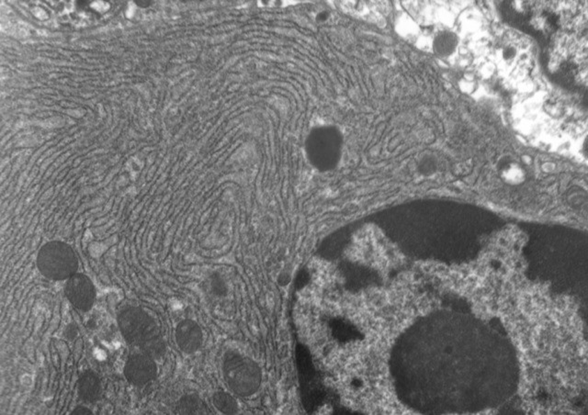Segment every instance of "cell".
<instances>
[{
    "instance_id": "cell-1",
    "label": "cell",
    "mask_w": 588,
    "mask_h": 415,
    "mask_svg": "<svg viewBox=\"0 0 588 415\" xmlns=\"http://www.w3.org/2000/svg\"><path fill=\"white\" fill-rule=\"evenodd\" d=\"M119 324L127 342L139 347L144 353L152 357H160L165 354V344L157 324L139 308H129L119 317Z\"/></svg>"
},
{
    "instance_id": "cell-2",
    "label": "cell",
    "mask_w": 588,
    "mask_h": 415,
    "mask_svg": "<svg viewBox=\"0 0 588 415\" xmlns=\"http://www.w3.org/2000/svg\"><path fill=\"white\" fill-rule=\"evenodd\" d=\"M224 379L235 394L242 397L256 393L261 383L258 366L243 354L229 352L224 357Z\"/></svg>"
},
{
    "instance_id": "cell-3",
    "label": "cell",
    "mask_w": 588,
    "mask_h": 415,
    "mask_svg": "<svg viewBox=\"0 0 588 415\" xmlns=\"http://www.w3.org/2000/svg\"><path fill=\"white\" fill-rule=\"evenodd\" d=\"M37 266L46 278L65 281L77 273L79 261L71 246L62 242L54 241L40 250Z\"/></svg>"
},
{
    "instance_id": "cell-4",
    "label": "cell",
    "mask_w": 588,
    "mask_h": 415,
    "mask_svg": "<svg viewBox=\"0 0 588 415\" xmlns=\"http://www.w3.org/2000/svg\"><path fill=\"white\" fill-rule=\"evenodd\" d=\"M65 295L77 309L88 311L93 306L96 290L88 276L76 273L66 282Z\"/></svg>"
},
{
    "instance_id": "cell-5",
    "label": "cell",
    "mask_w": 588,
    "mask_h": 415,
    "mask_svg": "<svg viewBox=\"0 0 588 415\" xmlns=\"http://www.w3.org/2000/svg\"><path fill=\"white\" fill-rule=\"evenodd\" d=\"M125 373L127 379L132 384L143 386L155 379L157 366L148 354H134L126 363Z\"/></svg>"
},
{
    "instance_id": "cell-6",
    "label": "cell",
    "mask_w": 588,
    "mask_h": 415,
    "mask_svg": "<svg viewBox=\"0 0 588 415\" xmlns=\"http://www.w3.org/2000/svg\"><path fill=\"white\" fill-rule=\"evenodd\" d=\"M176 339L178 347L185 353H194L203 343V333L195 322L185 320L178 325Z\"/></svg>"
},
{
    "instance_id": "cell-7",
    "label": "cell",
    "mask_w": 588,
    "mask_h": 415,
    "mask_svg": "<svg viewBox=\"0 0 588 415\" xmlns=\"http://www.w3.org/2000/svg\"><path fill=\"white\" fill-rule=\"evenodd\" d=\"M500 178L510 186H520L525 182L527 174L524 167L514 161H509L500 169Z\"/></svg>"
},
{
    "instance_id": "cell-8",
    "label": "cell",
    "mask_w": 588,
    "mask_h": 415,
    "mask_svg": "<svg viewBox=\"0 0 588 415\" xmlns=\"http://www.w3.org/2000/svg\"><path fill=\"white\" fill-rule=\"evenodd\" d=\"M79 395L86 402H94L99 397L100 385V380L93 373L83 375L79 380Z\"/></svg>"
},
{
    "instance_id": "cell-9",
    "label": "cell",
    "mask_w": 588,
    "mask_h": 415,
    "mask_svg": "<svg viewBox=\"0 0 588 415\" xmlns=\"http://www.w3.org/2000/svg\"><path fill=\"white\" fill-rule=\"evenodd\" d=\"M213 405L221 413L224 414H235L238 412V402L229 393L219 391L213 395Z\"/></svg>"
},
{
    "instance_id": "cell-10",
    "label": "cell",
    "mask_w": 588,
    "mask_h": 415,
    "mask_svg": "<svg viewBox=\"0 0 588 415\" xmlns=\"http://www.w3.org/2000/svg\"><path fill=\"white\" fill-rule=\"evenodd\" d=\"M180 410L183 414H203L206 413V405L196 396L184 397L180 400Z\"/></svg>"
},
{
    "instance_id": "cell-11",
    "label": "cell",
    "mask_w": 588,
    "mask_h": 415,
    "mask_svg": "<svg viewBox=\"0 0 588 415\" xmlns=\"http://www.w3.org/2000/svg\"><path fill=\"white\" fill-rule=\"evenodd\" d=\"M455 45H456L455 37L451 33H448L440 34L434 42L435 50L440 54H443V56L451 54L454 51Z\"/></svg>"
},
{
    "instance_id": "cell-12",
    "label": "cell",
    "mask_w": 588,
    "mask_h": 415,
    "mask_svg": "<svg viewBox=\"0 0 588 415\" xmlns=\"http://www.w3.org/2000/svg\"><path fill=\"white\" fill-rule=\"evenodd\" d=\"M461 85H462V89L463 91L471 92L472 91H474V79H464Z\"/></svg>"
}]
</instances>
